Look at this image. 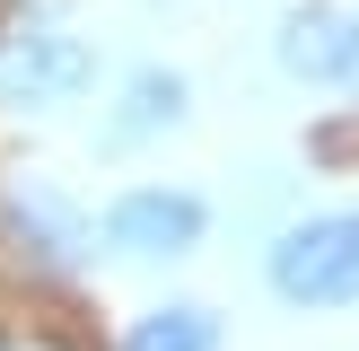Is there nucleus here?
Masks as SVG:
<instances>
[{
    "instance_id": "4",
    "label": "nucleus",
    "mask_w": 359,
    "mask_h": 351,
    "mask_svg": "<svg viewBox=\"0 0 359 351\" xmlns=\"http://www.w3.org/2000/svg\"><path fill=\"white\" fill-rule=\"evenodd\" d=\"M88 79H97V53H88L79 35H62V27H35V35H9V44H0V105L53 114V105H70Z\"/></svg>"
},
{
    "instance_id": "2",
    "label": "nucleus",
    "mask_w": 359,
    "mask_h": 351,
    "mask_svg": "<svg viewBox=\"0 0 359 351\" xmlns=\"http://www.w3.org/2000/svg\"><path fill=\"white\" fill-rule=\"evenodd\" d=\"M0 246H9V263L27 281H70L97 263V220L70 193L27 176V185H0Z\"/></svg>"
},
{
    "instance_id": "7",
    "label": "nucleus",
    "mask_w": 359,
    "mask_h": 351,
    "mask_svg": "<svg viewBox=\"0 0 359 351\" xmlns=\"http://www.w3.org/2000/svg\"><path fill=\"white\" fill-rule=\"evenodd\" d=\"M123 351H219V316L202 298H167V307H140L123 325Z\"/></svg>"
},
{
    "instance_id": "3",
    "label": "nucleus",
    "mask_w": 359,
    "mask_h": 351,
    "mask_svg": "<svg viewBox=\"0 0 359 351\" xmlns=\"http://www.w3.org/2000/svg\"><path fill=\"white\" fill-rule=\"evenodd\" d=\"M202 237H210V202L184 185H132L97 220V246L114 263H184V255H202Z\"/></svg>"
},
{
    "instance_id": "5",
    "label": "nucleus",
    "mask_w": 359,
    "mask_h": 351,
    "mask_svg": "<svg viewBox=\"0 0 359 351\" xmlns=\"http://www.w3.org/2000/svg\"><path fill=\"white\" fill-rule=\"evenodd\" d=\"M272 62L290 70V79H307V88H342L359 70V18L316 0V9H298L290 27L272 35Z\"/></svg>"
},
{
    "instance_id": "6",
    "label": "nucleus",
    "mask_w": 359,
    "mask_h": 351,
    "mask_svg": "<svg viewBox=\"0 0 359 351\" xmlns=\"http://www.w3.org/2000/svg\"><path fill=\"white\" fill-rule=\"evenodd\" d=\"M193 114V79L184 70H132L123 79V97H114V114H105V132H97V150H140V140H158V132H175V123Z\"/></svg>"
},
{
    "instance_id": "1",
    "label": "nucleus",
    "mask_w": 359,
    "mask_h": 351,
    "mask_svg": "<svg viewBox=\"0 0 359 351\" xmlns=\"http://www.w3.org/2000/svg\"><path fill=\"white\" fill-rule=\"evenodd\" d=\"M280 307H359V211H316V220L280 228L263 255Z\"/></svg>"
}]
</instances>
